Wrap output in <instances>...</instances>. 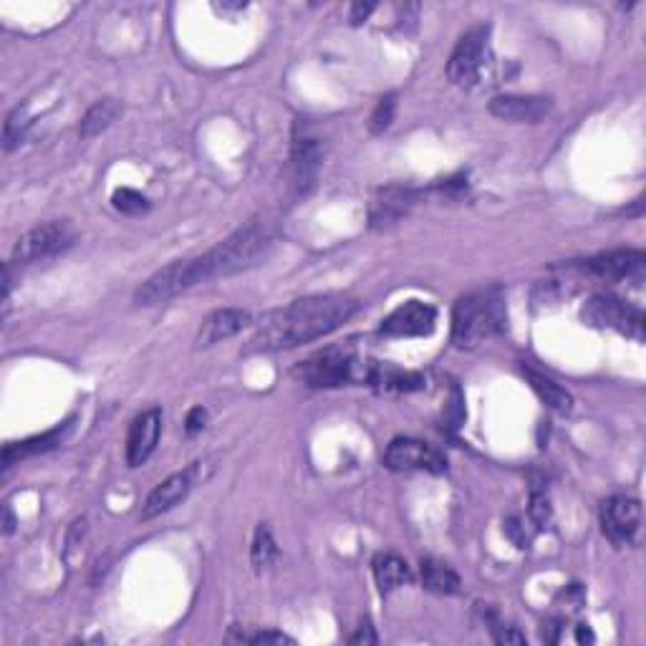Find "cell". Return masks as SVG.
<instances>
[{
	"mask_svg": "<svg viewBox=\"0 0 646 646\" xmlns=\"http://www.w3.org/2000/svg\"><path fill=\"white\" fill-rule=\"evenodd\" d=\"M271 248V225L253 220V223L235 230L230 238H225L223 243H218L215 248L207 250V253L165 265L162 271H157L139 286L134 303L144 308L159 306V303L172 301L180 293L190 291V288L200 286V283L212 281V278H225L248 271V268L258 265L260 260H265V255L271 253Z\"/></svg>",
	"mask_w": 646,
	"mask_h": 646,
	"instance_id": "6da1fadb",
	"label": "cell"
},
{
	"mask_svg": "<svg viewBox=\"0 0 646 646\" xmlns=\"http://www.w3.org/2000/svg\"><path fill=\"white\" fill-rule=\"evenodd\" d=\"M361 303L344 293L306 296L265 313L248 341V351H281L334 334L359 313Z\"/></svg>",
	"mask_w": 646,
	"mask_h": 646,
	"instance_id": "7a4b0ae2",
	"label": "cell"
},
{
	"mask_svg": "<svg viewBox=\"0 0 646 646\" xmlns=\"http://www.w3.org/2000/svg\"><path fill=\"white\" fill-rule=\"evenodd\" d=\"M508 329V306L500 288H485L462 296L452 308V341L460 349H475Z\"/></svg>",
	"mask_w": 646,
	"mask_h": 646,
	"instance_id": "3957f363",
	"label": "cell"
},
{
	"mask_svg": "<svg viewBox=\"0 0 646 646\" xmlns=\"http://www.w3.org/2000/svg\"><path fill=\"white\" fill-rule=\"evenodd\" d=\"M374 361H364L349 346L318 351L311 359L301 361L293 374L313 389L344 387V384H366L369 387Z\"/></svg>",
	"mask_w": 646,
	"mask_h": 646,
	"instance_id": "277c9868",
	"label": "cell"
},
{
	"mask_svg": "<svg viewBox=\"0 0 646 646\" xmlns=\"http://www.w3.org/2000/svg\"><path fill=\"white\" fill-rule=\"evenodd\" d=\"M583 321L594 329H614L619 334L629 336L634 341H644V313L641 308L631 306L629 301L611 296V293H599V296L588 298V303L581 311Z\"/></svg>",
	"mask_w": 646,
	"mask_h": 646,
	"instance_id": "5b68a950",
	"label": "cell"
},
{
	"mask_svg": "<svg viewBox=\"0 0 646 646\" xmlns=\"http://www.w3.org/2000/svg\"><path fill=\"white\" fill-rule=\"evenodd\" d=\"M76 240V230L69 220H51L38 228L28 230L13 245V260L16 263H36V260L53 258L64 253Z\"/></svg>",
	"mask_w": 646,
	"mask_h": 646,
	"instance_id": "8992f818",
	"label": "cell"
},
{
	"mask_svg": "<svg viewBox=\"0 0 646 646\" xmlns=\"http://www.w3.org/2000/svg\"><path fill=\"white\" fill-rule=\"evenodd\" d=\"M488 26H472L457 41L447 64V76L457 86H475L482 76V66L488 59Z\"/></svg>",
	"mask_w": 646,
	"mask_h": 646,
	"instance_id": "52a82bcc",
	"label": "cell"
},
{
	"mask_svg": "<svg viewBox=\"0 0 646 646\" xmlns=\"http://www.w3.org/2000/svg\"><path fill=\"white\" fill-rule=\"evenodd\" d=\"M576 268L601 281H641L646 273V255L641 250H609L578 260Z\"/></svg>",
	"mask_w": 646,
	"mask_h": 646,
	"instance_id": "ba28073f",
	"label": "cell"
},
{
	"mask_svg": "<svg viewBox=\"0 0 646 646\" xmlns=\"http://www.w3.org/2000/svg\"><path fill=\"white\" fill-rule=\"evenodd\" d=\"M384 465L394 472L427 470L432 475H442L447 470V460L440 450L429 447L422 440H412V437H397L389 442L387 452H384Z\"/></svg>",
	"mask_w": 646,
	"mask_h": 646,
	"instance_id": "9c48e42d",
	"label": "cell"
},
{
	"mask_svg": "<svg viewBox=\"0 0 646 646\" xmlns=\"http://www.w3.org/2000/svg\"><path fill=\"white\" fill-rule=\"evenodd\" d=\"M601 528L614 546H631L641 528V503L626 495H614L601 505Z\"/></svg>",
	"mask_w": 646,
	"mask_h": 646,
	"instance_id": "30bf717a",
	"label": "cell"
},
{
	"mask_svg": "<svg viewBox=\"0 0 646 646\" xmlns=\"http://www.w3.org/2000/svg\"><path fill=\"white\" fill-rule=\"evenodd\" d=\"M490 114L510 124H538L553 112L551 96L500 94L490 101Z\"/></svg>",
	"mask_w": 646,
	"mask_h": 646,
	"instance_id": "8fae6325",
	"label": "cell"
},
{
	"mask_svg": "<svg viewBox=\"0 0 646 646\" xmlns=\"http://www.w3.org/2000/svg\"><path fill=\"white\" fill-rule=\"evenodd\" d=\"M437 311L424 301H407L389 313L382 321V334L394 339H409V336H429L435 331Z\"/></svg>",
	"mask_w": 646,
	"mask_h": 646,
	"instance_id": "7c38bea8",
	"label": "cell"
},
{
	"mask_svg": "<svg viewBox=\"0 0 646 646\" xmlns=\"http://www.w3.org/2000/svg\"><path fill=\"white\" fill-rule=\"evenodd\" d=\"M197 472H200V462H195L192 467H187L185 472H175V475L167 477L165 482H159L157 488L149 493V498L144 500L142 520H152V518H157V515L172 510L175 505H180L182 500L190 495V490L195 488L197 477H200Z\"/></svg>",
	"mask_w": 646,
	"mask_h": 646,
	"instance_id": "4fadbf2b",
	"label": "cell"
},
{
	"mask_svg": "<svg viewBox=\"0 0 646 646\" xmlns=\"http://www.w3.org/2000/svg\"><path fill=\"white\" fill-rule=\"evenodd\" d=\"M159 435H162V409L152 407L139 414L129 427L127 437V465L142 467L157 450Z\"/></svg>",
	"mask_w": 646,
	"mask_h": 646,
	"instance_id": "5bb4252c",
	"label": "cell"
},
{
	"mask_svg": "<svg viewBox=\"0 0 646 646\" xmlns=\"http://www.w3.org/2000/svg\"><path fill=\"white\" fill-rule=\"evenodd\" d=\"M250 313L243 308H218L200 323V331L195 336L197 349H210L225 339H233L240 331L250 326Z\"/></svg>",
	"mask_w": 646,
	"mask_h": 646,
	"instance_id": "9a60e30c",
	"label": "cell"
},
{
	"mask_svg": "<svg viewBox=\"0 0 646 646\" xmlns=\"http://www.w3.org/2000/svg\"><path fill=\"white\" fill-rule=\"evenodd\" d=\"M71 429H74V417L66 419V422L59 424V427L48 429V432H43V435L28 437V440L23 442H11V445H6V450H3V470L8 472L13 465L28 460V457L56 450L61 442H66V437L71 435Z\"/></svg>",
	"mask_w": 646,
	"mask_h": 646,
	"instance_id": "2e32d148",
	"label": "cell"
},
{
	"mask_svg": "<svg viewBox=\"0 0 646 646\" xmlns=\"http://www.w3.org/2000/svg\"><path fill=\"white\" fill-rule=\"evenodd\" d=\"M414 197H417V192L412 187L394 185L387 187V190H379L369 210L371 228H392V225H397L407 215L409 207L414 205Z\"/></svg>",
	"mask_w": 646,
	"mask_h": 646,
	"instance_id": "e0dca14e",
	"label": "cell"
},
{
	"mask_svg": "<svg viewBox=\"0 0 646 646\" xmlns=\"http://www.w3.org/2000/svg\"><path fill=\"white\" fill-rule=\"evenodd\" d=\"M291 162H293L291 167H293V185H296V192L306 195V192L313 187V182H316L318 165H321V147L316 144V139H308V137L296 139Z\"/></svg>",
	"mask_w": 646,
	"mask_h": 646,
	"instance_id": "ac0fdd59",
	"label": "cell"
},
{
	"mask_svg": "<svg viewBox=\"0 0 646 646\" xmlns=\"http://www.w3.org/2000/svg\"><path fill=\"white\" fill-rule=\"evenodd\" d=\"M523 376L528 379L530 389H533V392L541 397V402L546 404L548 409H553V412H558V414H571V409H573L571 392H566L561 384L553 382L551 376L530 369V366H523Z\"/></svg>",
	"mask_w": 646,
	"mask_h": 646,
	"instance_id": "d6986e66",
	"label": "cell"
},
{
	"mask_svg": "<svg viewBox=\"0 0 646 646\" xmlns=\"http://www.w3.org/2000/svg\"><path fill=\"white\" fill-rule=\"evenodd\" d=\"M374 578L376 586L384 596L397 591V588L409 586L412 583V568L404 558L394 556V553H382L374 558Z\"/></svg>",
	"mask_w": 646,
	"mask_h": 646,
	"instance_id": "ffe728a7",
	"label": "cell"
},
{
	"mask_svg": "<svg viewBox=\"0 0 646 646\" xmlns=\"http://www.w3.org/2000/svg\"><path fill=\"white\" fill-rule=\"evenodd\" d=\"M124 106L119 99H112V96H106V99H99L96 104H91L86 109V114L81 117L79 122V134L84 139L96 137V134L106 132V129L112 127L119 117H122Z\"/></svg>",
	"mask_w": 646,
	"mask_h": 646,
	"instance_id": "44dd1931",
	"label": "cell"
},
{
	"mask_svg": "<svg viewBox=\"0 0 646 646\" xmlns=\"http://www.w3.org/2000/svg\"><path fill=\"white\" fill-rule=\"evenodd\" d=\"M419 573H422V586L427 588V591H432V594L437 596L460 594V588H462L460 576H457L447 563L435 561V558H424Z\"/></svg>",
	"mask_w": 646,
	"mask_h": 646,
	"instance_id": "7402d4cb",
	"label": "cell"
},
{
	"mask_svg": "<svg viewBox=\"0 0 646 646\" xmlns=\"http://www.w3.org/2000/svg\"><path fill=\"white\" fill-rule=\"evenodd\" d=\"M278 558V546L273 541V533L268 525H258L253 538V548H250V561H253L255 571H265L271 568Z\"/></svg>",
	"mask_w": 646,
	"mask_h": 646,
	"instance_id": "603a6c76",
	"label": "cell"
},
{
	"mask_svg": "<svg viewBox=\"0 0 646 646\" xmlns=\"http://www.w3.org/2000/svg\"><path fill=\"white\" fill-rule=\"evenodd\" d=\"M112 205L117 207L122 215H129V218H139V215H147L149 212V200L142 195V192L132 190V187H119L112 195Z\"/></svg>",
	"mask_w": 646,
	"mask_h": 646,
	"instance_id": "cb8c5ba5",
	"label": "cell"
},
{
	"mask_svg": "<svg viewBox=\"0 0 646 646\" xmlns=\"http://www.w3.org/2000/svg\"><path fill=\"white\" fill-rule=\"evenodd\" d=\"M28 109L26 106H16L11 114H8V122H6V129H3V142H6V149L11 152V149H16L18 144L23 142V137H26V129H28Z\"/></svg>",
	"mask_w": 646,
	"mask_h": 646,
	"instance_id": "d4e9b609",
	"label": "cell"
},
{
	"mask_svg": "<svg viewBox=\"0 0 646 646\" xmlns=\"http://www.w3.org/2000/svg\"><path fill=\"white\" fill-rule=\"evenodd\" d=\"M394 114H397V94H387L376 101L374 114H371L369 129L371 134H384L394 122Z\"/></svg>",
	"mask_w": 646,
	"mask_h": 646,
	"instance_id": "484cf974",
	"label": "cell"
},
{
	"mask_svg": "<svg viewBox=\"0 0 646 646\" xmlns=\"http://www.w3.org/2000/svg\"><path fill=\"white\" fill-rule=\"evenodd\" d=\"M530 518L541 525V528L548 523V520H551V503H548L546 493H538V490H533V495H530Z\"/></svg>",
	"mask_w": 646,
	"mask_h": 646,
	"instance_id": "4316f807",
	"label": "cell"
},
{
	"mask_svg": "<svg viewBox=\"0 0 646 646\" xmlns=\"http://www.w3.org/2000/svg\"><path fill=\"white\" fill-rule=\"evenodd\" d=\"M240 641H250V644H293L291 636L281 634V631H258V634L240 636Z\"/></svg>",
	"mask_w": 646,
	"mask_h": 646,
	"instance_id": "83f0119b",
	"label": "cell"
},
{
	"mask_svg": "<svg viewBox=\"0 0 646 646\" xmlns=\"http://www.w3.org/2000/svg\"><path fill=\"white\" fill-rule=\"evenodd\" d=\"M205 422H207V412L202 407H195L190 409V414H187L185 419V432L187 435H197V432H202L205 429Z\"/></svg>",
	"mask_w": 646,
	"mask_h": 646,
	"instance_id": "f1b7e54d",
	"label": "cell"
},
{
	"mask_svg": "<svg viewBox=\"0 0 646 646\" xmlns=\"http://www.w3.org/2000/svg\"><path fill=\"white\" fill-rule=\"evenodd\" d=\"M495 641L498 644H525V636L520 631H515L513 626H495Z\"/></svg>",
	"mask_w": 646,
	"mask_h": 646,
	"instance_id": "f546056e",
	"label": "cell"
},
{
	"mask_svg": "<svg viewBox=\"0 0 646 646\" xmlns=\"http://www.w3.org/2000/svg\"><path fill=\"white\" fill-rule=\"evenodd\" d=\"M351 644H376V634H374V626L369 624V621H361V626L359 629H356V634H351Z\"/></svg>",
	"mask_w": 646,
	"mask_h": 646,
	"instance_id": "4dcf8cb0",
	"label": "cell"
},
{
	"mask_svg": "<svg viewBox=\"0 0 646 646\" xmlns=\"http://www.w3.org/2000/svg\"><path fill=\"white\" fill-rule=\"evenodd\" d=\"M374 8V3H354V6H351V23H354V26L364 23L366 18L374 13Z\"/></svg>",
	"mask_w": 646,
	"mask_h": 646,
	"instance_id": "1f68e13d",
	"label": "cell"
},
{
	"mask_svg": "<svg viewBox=\"0 0 646 646\" xmlns=\"http://www.w3.org/2000/svg\"><path fill=\"white\" fill-rule=\"evenodd\" d=\"M505 530H508V535L515 541V546H518V548H528V538H525V535H523V528H520L518 520H515V518L508 520V523H505Z\"/></svg>",
	"mask_w": 646,
	"mask_h": 646,
	"instance_id": "d6a6232c",
	"label": "cell"
},
{
	"mask_svg": "<svg viewBox=\"0 0 646 646\" xmlns=\"http://www.w3.org/2000/svg\"><path fill=\"white\" fill-rule=\"evenodd\" d=\"M594 639H596L594 631L588 629L586 624L578 626V629H576V641H578V644H591V641H594Z\"/></svg>",
	"mask_w": 646,
	"mask_h": 646,
	"instance_id": "836d02e7",
	"label": "cell"
},
{
	"mask_svg": "<svg viewBox=\"0 0 646 646\" xmlns=\"http://www.w3.org/2000/svg\"><path fill=\"white\" fill-rule=\"evenodd\" d=\"M13 528H16V518H13V510L11 505H6V523H3V533L11 535Z\"/></svg>",
	"mask_w": 646,
	"mask_h": 646,
	"instance_id": "e575fe53",
	"label": "cell"
},
{
	"mask_svg": "<svg viewBox=\"0 0 646 646\" xmlns=\"http://www.w3.org/2000/svg\"><path fill=\"white\" fill-rule=\"evenodd\" d=\"M215 8L223 13H235V11H245V8H248V3H223V6H215Z\"/></svg>",
	"mask_w": 646,
	"mask_h": 646,
	"instance_id": "d590c367",
	"label": "cell"
}]
</instances>
